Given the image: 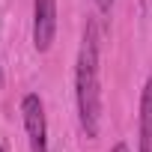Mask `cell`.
Wrapping results in <instances>:
<instances>
[{
  "label": "cell",
  "mask_w": 152,
  "mask_h": 152,
  "mask_svg": "<svg viewBox=\"0 0 152 152\" xmlns=\"http://www.w3.org/2000/svg\"><path fill=\"white\" fill-rule=\"evenodd\" d=\"M75 96H78V113L81 128L87 137H99L102 122V84H99V30L96 24L87 27L84 45L78 54V69H75Z\"/></svg>",
  "instance_id": "obj_1"
},
{
  "label": "cell",
  "mask_w": 152,
  "mask_h": 152,
  "mask_svg": "<svg viewBox=\"0 0 152 152\" xmlns=\"http://www.w3.org/2000/svg\"><path fill=\"white\" fill-rule=\"evenodd\" d=\"M21 119L27 128L30 152H48V122H45V104L36 93H27L21 99Z\"/></svg>",
  "instance_id": "obj_2"
},
{
  "label": "cell",
  "mask_w": 152,
  "mask_h": 152,
  "mask_svg": "<svg viewBox=\"0 0 152 152\" xmlns=\"http://www.w3.org/2000/svg\"><path fill=\"white\" fill-rule=\"evenodd\" d=\"M57 33V0H33V45L48 51Z\"/></svg>",
  "instance_id": "obj_3"
},
{
  "label": "cell",
  "mask_w": 152,
  "mask_h": 152,
  "mask_svg": "<svg viewBox=\"0 0 152 152\" xmlns=\"http://www.w3.org/2000/svg\"><path fill=\"white\" fill-rule=\"evenodd\" d=\"M140 152H152V81L140 96Z\"/></svg>",
  "instance_id": "obj_4"
},
{
  "label": "cell",
  "mask_w": 152,
  "mask_h": 152,
  "mask_svg": "<svg viewBox=\"0 0 152 152\" xmlns=\"http://www.w3.org/2000/svg\"><path fill=\"white\" fill-rule=\"evenodd\" d=\"M93 3L99 6V12H110V6H113V0H93Z\"/></svg>",
  "instance_id": "obj_5"
}]
</instances>
